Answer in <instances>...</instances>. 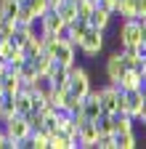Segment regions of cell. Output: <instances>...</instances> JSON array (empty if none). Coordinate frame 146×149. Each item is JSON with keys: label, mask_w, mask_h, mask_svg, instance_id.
I'll return each mask as SVG.
<instances>
[{"label": "cell", "mask_w": 146, "mask_h": 149, "mask_svg": "<svg viewBox=\"0 0 146 149\" xmlns=\"http://www.w3.org/2000/svg\"><path fill=\"white\" fill-rule=\"evenodd\" d=\"M98 99H101L104 115H114V112H122V109H125V93H122L114 83L98 85Z\"/></svg>", "instance_id": "6da1fadb"}, {"label": "cell", "mask_w": 146, "mask_h": 149, "mask_svg": "<svg viewBox=\"0 0 146 149\" xmlns=\"http://www.w3.org/2000/svg\"><path fill=\"white\" fill-rule=\"evenodd\" d=\"M3 128H6V133H8V139L13 141L16 149H21V146L27 144L29 133H32V128H29V123H27L24 115H13V117H8V120L3 123Z\"/></svg>", "instance_id": "7a4b0ae2"}, {"label": "cell", "mask_w": 146, "mask_h": 149, "mask_svg": "<svg viewBox=\"0 0 146 149\" xmlns=\"http://www.w3.org/2000/svg\"><path fill=\"white\" fill-rule=\"evenodd\" d=\"M104 51V29H96V27H88L80 37V45H77V53H82L85 59H93Z\"/></svg>", "instance_id": "3957f363"}, {"label": "cell", "mask_w": 146, "mask_h": 149, "mask_svg": "<svg viewBox=\"0 0 146 149\" xmlns=\"http://www.w3.org/2000/svg\"><path fill=\"white\" fill-rule=\"evenodd\" d=\"M90 88H93V83H90L88 69L75 61V64L69 67V85H66V91L75 93V96H80V99H85V93H88Z\"/></svg>", "instance_id": "277c9868"}, {"label": "cell", "mask_w": 146, "mask_h": 149, "mask_svg": "<svg viewBox=\"0 0 146 149\" xmlns=\"http://www.w3.org/2000/svg\"><path fill=\"white\" fill-rule=\"evenodd\" d=\"M117 43L120 45H141V22L138 19H120Z\"/></svg>", "instance_id": "5b68a950"}, {"label": "cell", "mask_w": 146, "mask_h": 149, "mask_svg": "<svg viewBox=\"0 0 146 149\" xmlns=\"http://www.w3.org/2000/svg\"><path fill=\"white\" fill-rule=\"evenodd\" d=\"M64 27H66V22L59 16V11H56V8H48V11L37 19V29H40V32H45V35H61V32H64Z\"/></svg>", "instance_id": "8992f818"}, {"label": "cell", "mask_w": 146, "mask_h": 149, "mask_svg": "<svg viewBox=\"0 0 146 149\" xmlns=\"http://www.w3.org/2000/svg\"><path fill=\"white\" fill-rule=\"evenodd\" d=\"M51 56H53V61H56V64H61V67H72V64L77 61V48L61 37L59 45H56V51H53Z\"/></svg>", "instance_id": "52a82bcc"}, {"label": "cell", "mask_w": 146, "mask_h": 149, "mask_svg": "<svg viewBox=\"0 0 146 149\" xmlns=\"http://www.w3.org/2000/svg\"><path fill=\"white\" fill-rule=\"evenodd\" d=\"M82 115L88 120H98L104 115V109H101V99H98V88H90L85 93V99H82Z\"/></svg>", "instance_id": "ba28073f"}, {"label": "cell", "mask_w": 146, "mask_h": 149, "mask_svg": "<svg viewBox=\"0 0 146 149\" xmlns=\"http://www.w3.org/2000/svg\"><path fill=\"white\" fill-rule=\"evenodd\" d=\"M122 72H125V64H122L120 51L109 53V56H106V61H104V74H106V83H117V77H120Z\"/></svg>", "instance_id": "9c48e42d"}, {"label": "cell", "mask_w": 146, "mask_h": 149, "mask_svg": "<svg viewBox=\"0 0 146 149\" xmlns=\"http://www.w3.org/2000/svg\"><path fill=\"white\" fill-rule=\"evenodd\" d=\"M96 139H98V128H96V123H93V120H88V123H82V125L77 128V141H80V149H93Z\"/></svg>", "instance_id": "30bf717a"}, {"label": "cell", "mask_w": 146, "mask_h": 149, "mask_svg": "<svg viewBox=\"0 0 146 149\" xmlns=\"http://www.w3.org/2000/svg\"><path fill=\"white\" fill-rule=\"evenodd\" d=\"M112 19H114V13L109 11V8H101V6H96L93 11H90V16H88V27H96V29H109V24H112Z\"/></svg>", "instance_id": "8fae6325"}, {"label": "cell", "mask_w": 146, "mask_h": 149, "mask_svg": "<svg viewBox=\"0 0 146 149\" xmlns=\"http://www.w3.org/2000/svg\"><path fill=\"white\" fill-rule=\"evenodd\" d=\"M120 91H136L138 85H141V72L138 69H127L125 67V72L117 77V83H114Z\"/></svg>", "instance_id": "7c38bea8"}, {"label": "cell", "mask_w": 146, "mask_h": 149, "mask_svg": "<svg viewBox=\"0 0 146 149\" xmlns=\"http://www.w3.org/2000/svg\"><path fill=\"white\" fill-rule=\"evenodd\" d=\"M125 93V115H130V117H136L138 112H141V107H143V96H141V91L136 88V91H122Z\"/></svg>", "instance_id": "4fadbf2b"}, {"label": "cell", "mask_w": 146, "mask_h": 149, "mask_svg": "<svg viewBox=\"0 0 146 149\" xmlns=\"http://www.w3.org/2000/svg\"><path fill=\"white\" fill-rule=\"evenodd\" d=\"M120 56H122V64L127 69H138V64H141V45H120Z\"/></svg>", "instance_id": "5bb4252c"}, {"label": "cell", "mask_w": 146, "mask_h": 149, "mask_svg": "<svg viewBox=\"0 0 146 149\" xmlns=\"http://www.w3.org/2000/svg\"><path fill=\"white\" fill-rule=\"evenodd\" d=\"M45 77H48V83H51V85L66 88V85H69V67H61V64L53 61V67H51V72L45 74Z\"/></svg>", "instance_id": "9a60e30c"}, {"label": "cell", "mask_w": 146, "mask_h": 149, "mask_svg": "<svg viewBox=\"0 0 146 149\" xmlns=\"http://www.w3.org/2000/svg\"><path fill=\"white\" fill-rule=\"evenodd\" d=\"M0 80H3V91H6V96H13V93H19V91H21V77H19V72L11 69V67L6 69V74H3Z\"/></svg>", "instance_id": "2e32d148"}, {"label": "cell", "mask_w": 146, "mask_h": 149, "mask_svg": "<svg viewBox=\"0 0 146 149\" xmlns=\"http://www.w3.org/2000/svg\"><path fill=\"white\" fill-rule=\"evenodd\" d=\"M48 149H77V146H75V141H72L66 133L53 130V133H48Z\"/></svg>", "instance_id": "e0dca14e"}, {"label": "cell", "mask_w": 146, "mask_h": 149, "mask_svg": "<svg viewBox=\"0 0 146 149\" xmlns=\"http://www.w3.org/2000/svg\"><path fill=\"white\" fill-rule=\"evenodd\" d=\"M112 120H114V133H127V130H136V117L125 115V112H114Z\"/></svg>", "instance_id": "ac0fdd59"}, {"label": "cell", "mask_w": 146, "mask_h": 149, "mask_svg": "<svg viewBox=\"0 0 146 149\" xmlns=\"http://www.w3.org/2000/svg\"><path fill=\"white\" fill-rule=\"evenodd\" d=\"M32 61V67H35V72L40 74V77H45V74L51 72V67H53V59H51V53H45V51H40L35 59H29Z\"/></svg>", "instance_id": "d6986e66"}, {"label": "cell", "mask_w": 146, "mask_h": 149, "mask_svg": "<svg viewBox=\"0 0 146 149\" xmlns=\"http://www.w3.org/2000/svg\"><path fill=\"white\" fill-rule=\"evenodd\" d=\"M37 22H32V24H16V35H13V43L16 45H24V40H29L32 35H37Z\"/></svg>", "instance_id": "ffe728a7"}, {"label": "cell", "mask_w": 146, "mask_h": 149, "mask_svg": "<svg viewBox=\"0 0 146 149\" xmlns=\"http://www.w3.org/2000/svg\"><path fill=\"white\" fill-rule=\"evenodd\" d=\"M136 146H138L136 130H127V133H114V149H136Z\"/></svg>", "instance_id": "44dd1931"}, {"label": "cell", "mask_w": 146, "mask_h": 149, "mask_svg": "<svg viewBox=\"0 0 146 149\" xmlns=\"http://www.w3.org/2000/svg\"><path fill=\"white\" fill-rule=\"evenodd\" d=\"M13 107H16V115H27V112H32V96H29L27 91L13 93Z\"/></svg>", "instance_id": "7402d4cb"}, {"label": "cell", "mask_w": 146, "mask_h": 149, "mask_svg": "<svg viewBox=\"0 0 146 149\" xmlns=\"http://www.w3.org/2000/svg\"><path fill=\"white\" fill-rule=\"evenodd\" d=\"M21 48H24V53H27V61H29V59H35V56L43 51V35H40V32H37V35H32L29 40H24V45H21Z\"/></svg>", "instance_id": "603a6c76"}, {"label": "cell", "mask_w": 146, "mask_h": 149, "mask_svg": "<svg viewBox=\"0 0 146 149\" xmlns=\"http://www.w3.org/2000/svg\"><path fill=\"white\" fill-rule=\"evenodd\" d=\"M24 146H29V149H48V130H32Z\"/></svg>", "instance_id": "cb8c5ba5"}, {"label": "cell", "mask_w": 146, "mask_h": 149, "mask_svg": "<svg viewBox=\"0 0 146 149\" xmlns=\"http://www.w3.org/2000/svg\"><path fill=\"white\" fill-rule=\"evenodd\" d=\"M114 16H120V19H136V6H133V0H117Z\"/></svg>", "instance_id": "d4e9b609"}, {"label": "cell", "mask_w": 146, "mask_h": 149, "mask_svg": "<svg viewBox=\"0 0 146 149\" xmlns=\"http://www.w3.org/2000/svg\"><path fill=\"white\" fill-rule=\"evenodd\" d=\"M13 22H16V24H32V22H37V19H35V13L29 11V6H27V3H19Z\"/></svg>", "instance_id": "484cf974"}, {"label": "cell", "mask_w": 146, "mask_h": 149, "mask_svg": "<svg viewBox=\"0 0 146 149\" xmlns=\"http://www.w3.org/2000/svg\"><path fill=\"white\" fill-rule=\"evenodd\" d=\"M61 109H64V112H69V115H75V112H80V109H82V99L66 91V96H64V107H61Z\"/></svg>", "instance_id": "4316f807"}, {"label": "cell", "mask_w": 146, "mask_h": 149, "mask_svg": "<svg viewBox=\"0 0 146 149\" xmlns=\"http://www.w3.org/2000/svg\"><path fill=\"white\" fill-rule=\"evenodd\" d=\"M56 11H59V16L64 19L66 24H69V22H75V19H77V6H75V3H69V0H64V3H61V6H59Z\"/></svg>", "instance_id": "83f0119b"}, {"label": "cell", "mask_w": 146, "mask_h": 149, "mask_svg": "<svg viewBox=\"0 0 146 149\" xmlns=\"http://www.w3.org/2000/svg\"><path fill=\"white\" fill-rule=\"evenodd\" d=\"M6 61H8V67H11V69H19V67L27 61V53H24V48H21V45H16V48L11 51V56H8Z\"/></svg>", "instance_id": "f1b7e54d"}, {"label": "cell", "mask_w": 146, "mask_h": 149, "mask_svg": "<svg viewBox=\"0 0 146 149\" xmlns=\"http://www.w3.org/2000/svg\"><path fill=\"white\" fill-rule=\"evenodd\" d=\"M16 72H19V77H21V83H35V80H37L40 77V74L37 72H35V67H32V61H24L19 69H16Z\"/></svg>", "instance_id": "f546056e"}, {"label": "cell", "mask_w": 146, "mask_h": 149, "mask_svg": "<svg viewBox=\"0 0 146 149\" xmlns=\"http://www.w3.org/2000/svg\"><path fill=\"white\" fill-rule=\"evenodd\" d=\"M16 35V22L13 19H3L0 22V40H13Z\"/></svg>", "instance_id": "4dcf8cb0"}, {"label": "cell", "mask_w": 146, "mask_h": 149, "mask_svg": "<svg viewBox=\"0 0 146 149\" xmlns=\"http://www.w3.org/2000/svg\"><path fill=\"white\" fill-rule=\"evenodd\" d=\"M96 123V128H98V133H114V120H112V115H101L98 120H93Z\"/></svg>", "instance_id": "1f68e13d"}, {"label": "cell", "mask_w": 146, "mask_h": 149, "mask_svg": "<svg viewBox=\"0 0 146 149\" xmlns=\"http://www.w3.org/2000/svg\"><path fill=\"white\" fill-rule=\"evenodd\" d=\"M24 117H27V123H29L32 130H43V128H45V117L40 115V112H27Z\"/></svg>", "instance_id": "d6a6232c"}, {"label": "cell", "mask_w": 146, "mask_h": 149, "mask_svg": "<svg viewBox=\"0 0 146 149\" xmlns=\"http://www.w3.org/2000/svg\"><path fill=\"white\" fill-rule=\"evenodd\" d=\"M75 6H77V19H85V22H88L90 11L96 8V3H93V0H80V3H75Z\"/></svg>", "instance_id": "836d02e7"}, {"label": "cell", "mask_w": 146, "mask_h": 149, "mask_svg": "<svg viewBox=\"0 0 146 149\" xmlns=\"http://www.w3.org/2000/svg\"><path fill=\"white\" fill-rule=\"evenodd\" d=\"M27 6H29V11L35 13V19H40V16L48 11V3H45V0H27Z\"/></svg>", "instance_id": "e575fe53"}, {"label": "cell", "mask_w": 146, "mask_h": 149, "mask_svg": "<svg viewBox=\"0 0 146 149\" xmlns=\"http://www.w3.org/2000/svg\"><path fill=\"white\" fill-rule=\"evenodd\" d=\"M16 8H19L16 0H0V11H3L6 19H13V16H16Z\"/></svg>", "instance_id": "d590c367"}, {"label": "cell", "mask_w": 146, "mask_h": 149, "mask_svg": "<svg viewBox=\"0 0 146 149\" xmlns=\"http://www.w3.org/2000/svg\"><path fill=\"white\" fill-rule=\"evenodd\" d=\"M13 48H16V43H13V40H0V59H8ZM6 64H8V61H6Z\"/></svg>", "instance_id": "8d00e7d4"}, {"label": "cell", "mask_w": 146, "mask_h": 149, "mask_svg": "<svg viewBox=\"0 0 146 149\" xmlns=\"http://www.w3.org/2000/svg\"><path fill=\"white\" fill-rule=\"evenodd\" d=\"M0 149H16L13 141L8 139V133H6V128H3V125H0Z\"/></svg>", "instance_id": "74e56055"}, {"label": "cell", "mask_w": 146, "mask_h": 149, "mask_svg": "<svg viewBox=\"0 0 146 149\" xmlns=\"http://www.w3.org/2000/svg\"><path fill=\"white\" fill-rule=\"evenodd\" d=\"M136 6V19H143L146 16V0H133Z\"/></svg>", "instance_id": "f35d334b"}, {"label": "cell", "mask_w": 146, "mask_h": 149, "mask_svg": "<svg viewBox=\"0 0 146 149\" xmlns=\"http://www.w3.org/2000/svg\"><path fill=\"white\" fill-rule=\"evenodd\" d=\"M96 6H101V8H109L114 13V6H117V0H96Z\"/></svg>", "instance_id": "ab89813d"}, {"label": "cell", "mask_w": 146, "mask_h": 149, "mask_svg": "<svg viewBox=\"0 0 146 149\" xmlns=\"http://www.w3.org/2000/svg\"><path fill=\"white\" fill-rule=\"evenodd\" d=\"M136 123H141V125H146V101H143V107H141V112L136 115Z\"/></svg>", "instance_id": "60d3db41"}, {"label": "cell", "mask_w": 146, "mask_h": 149, "mask_svg": "<svg viewBox=\"0 0 146 149\" xmlns=\"http://www.w3.org/2000/svg\"><path fill=\"white\" fill-rule=\"evenodd\" d=\"M138 91H141V96H143V101H146V77H141V85H138Z\"/></svg>", "instance_id": "b9f144b4"}, {"label": "cell", "mask_w": 146, "mask_h": 149, "mask_svg": "<svg viewBox=\"0 0 146 149\" xmlns=\"http://www.w3.org/2000/svg\"><path fill=\"white\" fill-rule=\"evenodd\" d=\"M45 3H48V8H59V6L64 3V0H45Z\"/></svg>", "instance_id": "7bdbcfd3"}, {"label": "cell", "mask_w": 146, "mask_h": 149, "mask_svg": "<svg viewBox=\"0 0 146 149\" xmlns=\"http://www.w3.org/2000/svg\"><path fill=\"white\" fill-rule=\"evenodd\" d=\"M6 96V91H3V80H0V99H3Z\"/></svg>", "instance_id": "ee69618b"}, {"label": "cell", "mask_w": 146, "mask_h": 149, "mask_svg": "<svg viewBox=\"0 0 146 149\" xmlns=\"http://www.w3.org/2000/svg\"><path fill=\"white\" fill-rule=\"evenodd\" d=\"M0 125H3V112H0Z\"/></svg>", "instance_id": "f6af8a7d"}, {"label": "cell", "mask_w": 146, "mask_h": 149, "mask_svg": "<svg viewBox=\"0 0 146 149\" xmlns=\"http://www.w3.org/2000/svg\"><path fill=\"white\" fill-rule=\"evenodd\" d=\"M3 19H6V16H3V11H0V22H3Z\"/></svg>", "instance_id": "bcb514c9"}, {"label": "cell", "mask_w": 146, "mask_h": 149, "mask_svg": "<svg viewBox=\"0 0 146 149\" xmlns=\"http://www.w3.org/2000/svg\"><path fill=\"white\" fill-rule=\"evenodd\" d=\"M16 3H27V0H16Z\"/></svg>", "instance_id": "7dc6e473"}, {"label": "cell", "mask_w": 146, "mask_h": 149, "mask_svg": "<svg viewBox=\"0 0 146 149\" xmlns=\"http://www.w3.org/2000/svg\"><path fill=\"white\" fill-rule=\"evenodd\" d=\"M69 3H80V0H69Z\"/></svg>", "instance_id": "c3c4849f"}]
</instances>
